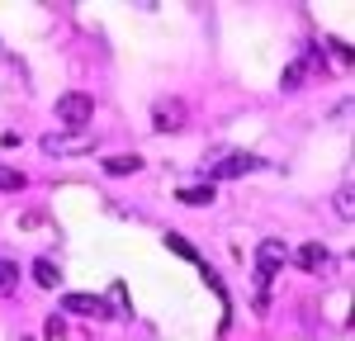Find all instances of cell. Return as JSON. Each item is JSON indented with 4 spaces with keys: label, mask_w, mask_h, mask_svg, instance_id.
<instances>
[{
    "label": "cell",
    "mask_w": 355,
    "mask_h": 341,
    "mask_svg": "<svg viewBox=\"0 0 355 341\" xmlns=\"http://www.w3.org/2000/svg\"><path fill=\"white\" fill-rule=\"evenodd\" d=\"M62 332H67V322H62V313H53V317H48V337H62Z\"/></svg>",
    "instance_id": "15"
},
{
    "label": "cell",
    "mask_w": 355,
    "mask_h": 341,
    "mask_svg": "<svg viewBox=\"0 0 355 341\" xmlns=\"http://www.w3.org/2000/svg\"><path fill=\"white\" fill-rule=\"evenodd\" d=\"M180 204H214V185H185Z\"/></svg>",
    "instance_id": "10"
},
{
    "label": "cell",
    "mask_w": 355,
    "mask_h": 341,
    "mask_svg": "<svg viewBox=\"0 0 355 341\" xmlns=\"http://www.w3.org/2000/svg\"><path fill=\"white\" fill-rule=\"evenodd\" d=\"M294 261H299L303 270H313V275H327L331 270V252L322 247V242H303L299 252H294Z\"/></svg>",
    "instance_id": "6"
},
{
    "label": "cell",
    "mask_w": 355,
    "mask_h": 341,
    "mask_svg": "<svg viewBox=\"0 0 355 341\" xmlns=\"http://www.w3.org/2000/svg\"><path fill=\"white\" fill-rule=\"evenodd\" d=\"M15 284H19V265L15 261H0V294H15Z\"/></svg>",
    "instance_id": "12"
},
{
    "label": "cell",
    "mask_w": 355,
    "mask_h": 341,
    "mask_svg": "<svg viewBox=\"0 0 355 341\" xmlns=\"http://www.w3.org/2000/svg\"><path fill=\"white\" fill-rule=\"evenodd\" d=\"M308 67H313V53L303 57V62H294V67L284 71V90H299V85H303V76H308Z\"/></svg>",
    "instance_id": "9"
},
{
    "label": "cell",
    "mask_w": 355,
    "mask_h": 341,
    "mask_svg": "<svg viewBox=\"0 0 355 341\" xmlns=\"http://www.w3.org/2000/svg\"><path fill=\"white\" fill-rule=\"evenodd\" d=\"M90 114H95V95H85V90H71V95L57 100V119H62L67 128H85Z\"/></svg>",
    "instance_id": "1"
},
{
    "label": "cell",
    "mask_w": 355,
    "mask_h": 341,
    "mask_svg": "<svg viewBox=\"0 0 355 341\" xmlns=\"http://www.w3.org/2000/svg\"><path fill=\"white\" fill-rule=\"evenodd\" d=\"M166 247H171L175 256H185V261H194V265H199V252H194V247L185 242V237H180V232H166Z\"/></svg>",
    "instance_id": "11"
},
{
    "label": "cell",
    "mask_w": 355,
    "mask_h": 341,
    "mask_svg": "<svg viewBox=\"0 0 355 341\" xmlns=\"http://www.w3.org/2000/svg\"><path fill=\"white\" fill-rule=\"evenodd\" d=\"M62 313H81V317H110V304L100 294H62Z\"/></svg>",
    "instance_id": "5"
},
{
    "label": "cell",
    "mask_w": 355,
    "mask_h": 341,
    "mask_svg": "<svg viewBox=\"0 0 355 341\" xmlns=\"http://www.w3.org/2000/svg\"><path fill=\"white\" fill-rule=\"evenodd\" d=\"M284 261H289V247H284V242H275V237L256 247V280H261V289L275 280V270H279Z\"/></svg>",
    "instance_id": "4"
},
{
    "label": "cell",
    "mask_w": 355,
    "mask_h": 341,
    "mask_svg": "<svg viewBox=\"0 0 355 341\" xmlns=\"http://www.w3.org/2000/svg\"><path fill=\"white\" fill-rule=\"evenodd\" d=\"M19 341H33V337H19Z\"/></svg>",
    "instance_id": "16"
},
{
    "label": "cell",
    "mask_w": 355,
    "mask_h": 341,
    "mask_svg": "<svg viewBox=\"0 0 355 341\" xmlns=\"http://www.w3.org/2000/svg\"><path fill=\"white\" fill-rule=\"evenodd\" d=\"M100 166L110 170V175H133V170H142V157H105Z\"/></svg>",
    "instance_id": "7"
},
{
    "label": "cell",
    "mask_w": 355,
    "mask_h": 341,
    "mask_svg": "<svg viewBox=\"0 0 355 341\" xmlns=\"http://www.w3.org/2000/svg\"><path fill=\"white\" fill-rule=\"evenodd\" d=\"M33 280L43 284V289H57L62 284V270H57L53 261H33Z\"/></svg>",
    "instance_id": "8"
},
{
    "label": "cell",
    "mask_w": 355,
    "mask_h": 341,
    "mask_svg": "<svg viewBox=\"0 0 355 341\" xmlns=\"http://www.w3.org/2000/svg\"><path fill=\"white\" fill-rule=\"evenodd\" d=\"M185 119H190V110H185L175 95H162V100L152 105V123H157V133H180Z\"/></svg>",
    "instance_id": "3"
},
{
    "label": "cell",
    "mask_w": 355,
    "mask_h": 341,
    "mask_svg": "<svg viewBox=\"0 0 355 341\" xmlns=\"http://www.w3.org/2000/svg\"><path fill=\"white\" fill-rule=\"evenodd\" d=\"M336 213H341V218H351V213H355V209H351V190L336 195Z\"/></svg>",
    "instance_id": "14"
},
{
    "label": "cell",
    "mask_w": 355,
    "mask_h": 341,
    "mask_svg": "<svg viewBox=\"0 0 355 341\" xmlns=\"http://www.w3.org/2000/svg\"><path fill=\"white\" fill-rule=\"evenodd\" d=\"M261 166H266V161L251 157V152H227V157H218V161H209V180H237V175L261 170Z\"/></svg>",
    "instance_id": "2"
},
{
    "label": "cell",
    "mask_w": 355,
    "mask_h": 341,
    "mask_svg": "<svg viewBox=\"0 0 355 341\" xmlns=\"http://www.w3.org/2000/svg\"><path fill=\"white\" fill-rule=\"evenodd\" d=\"M28 180L19 175V170H10V166H0V190H24Z\"/></svg>",
    "instance_id": "13"
}]
</instances>
